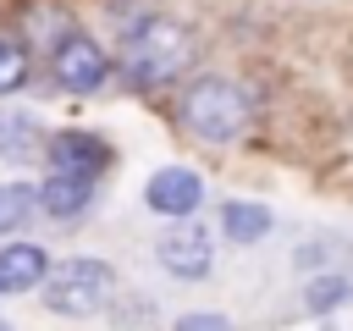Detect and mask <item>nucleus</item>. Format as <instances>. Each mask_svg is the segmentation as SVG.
<instances>
[{"label": "nucleus", "mask_w": 353, "mask_h": 331, "mask_svg": "<svg viewBox=\"0 0 353 331\" xmlns=\"http://www.w3.org/2000/svg\"><path fill=\"white\" fill-rule=\"evenodd\" d=\"M176 331H232V320L226 314H182Z\"/></svg>", "instance_id": "nucleus-15"}, {"label": "nucleus", "mask_w": 353, "mask_h": 331, "mask_svg": "<svg viewBox=\"0 0 353 331\" xmlns=\"http://www.w3.org/2000/svg\"><path fill=\"white\" fill-rule=\"evenodd\" d=\"M143 199H149L154 215H176V221H188V215L199 210V199H204V182H199V171H188V166H165V171L149 177Z\"/></svg>", "instance_id": "nucleus-5"}, {"label": "nucleus", "mask_w": 353, "mask_h": 331, "mask_svg": "<svg viewBox=\"0 0 353 331\" xmlns=\"http://www.w3.org/2000/svg\"><path fill=\"white\" fill-rule=\"evenodd\" d=\"M33 204H39V193H33L28 182H0V237L17 232V226L33 215Z\"/></svg>", "instance_id": "nucleus-10"}, {"label": "nucleus", "mask_w": 353, "mask_h": 331, "mask_svg": "<svg viewBox=\"0 0 353 331\" xmlns=\"http://www.w3.org/2000/svg\"><path fill=\"white\" fill-rule=\"evenodd\" d=\"M248 116H254V99H248V88L232 83V77H199V83L182 94V121H188L193 138L226 143V138H237V132L248 127Z\"/></svg>", "instance_id": "nucleus-1"}, {"label": "nucleus", "mask_w": 353, "mask_h": 331, "mask_svg": "<svg viewBox=\"0 0 353 331\" xmlns=\"http://www.w3.org/2000/svg\"><path fill=\"white\" fill-rule=\"evenodd\" d=\"M39 143V121L22 110H0V154H22Z\"/></svg>", "instance_id": "nucleus-12"}, {"label": "nucleus", "mask_w": 353, "mask_h": 331, "mask_svg": "<svg viewBox=\"0 0 353 331\" xmlns=\"http://www.w3.org/2000/svg\"><path fill=\"white\" fill-rule=\"evenodd\" d=\"M55 77H61L66 88L88 94V88H99V83L110 77V61H105V50H99L94 39H83V33H66V39L55 44Z\"/></svg>", "instance_id": "nucleus-4"}, {"label": "nucleus", "mask_w": 353, "mask_h": 331, "mask_svg": "<svg viewBox=\"0 0 353 331\" xmlns=\"http://www.w3.org/2000/svg\"><path fill=\"white\" fill-rule=\"evenodd\" d=\"M188 55H193L188 33H182L176 22H165V17H154V22H143L138 33H127L121 66H127L132 83H171V77L188 66Z\"/></svg>", "instance_id": "nucleus-2"}, {"label": "nucleus", "mask_w": 353, "mask_h": 331, "mask_svg": "<svg viewBox=\"0 0 353 331\" xmlns=\"http://www.w3.org/2000/svg\"><path fill=\"white\" fill-rule=\"evenodd\" d=\"M22 83H28V50L0 39V94H11V88H22Z\"/></svg>", "instance_id": "nucleus-13"}, {"label": "nucleus", "mask_w": 353, "mask_h": 331, "mask_svg": "<svg viewBox=\"0 0 353 331\" xmlns=\"http://www.w3.org/2000/svg\"><path fill=\"white\" fill-rule=\"evenodd\" d=\"M342 298H347V281H342V276H331V281H314V287H309V309H336Z\"/></svg>", "instance_id": "nucleus-14"}, {"label": "nucleus", "mask_w": 353, "mask_h": 331, "mask_svg": "<svg viewBox=\"0 0 353 331\" xmlns=\"http://www.w3.org/2000/svg\"><path fill=\"white\" fill-rule=\"evenodd\" d=\"M50 276V254L39 243H6L0 248V287L6 292H22V287H39Z\"/></svg>", "instance_id": "nucleus-8"}, {"label": "nucleus", "mask_w": 353, "mask_h": 331, "mask_svg": "<svg viewBox=\"0 0 353 331\" xmlns=\"http://www.w3.org/2000/svg\"><path fill=\"white\" fill-rule=\"evenodd\" d=\"M0 331H6V325H0Z\"/></svg>", "instance_id": "nucleus-16"}, {"label": "nucleus", "mask_w": 353, "mask_h": 331, "mask_svg": "<svg viewBox=\"0 0 353 331\" xmlns=\"http://www.w3.org/2000/svg\"><path fill=\"white\" fill-rule=\"evenodd\" d=\"M265 232H270V210H259V204H226V237L232 243H254Z\"/></svg>", "instance_id": "nucleus-11"}, {"label": "nucleus", "mask_w": 353, "mask_h": 331, "mask_svg": "<svg viewBox=\"0 0 353 331\" xmlns=\"http://www.w3.org/2000/svg\"><path fill=\"white\" fill-rule=\"evenodd\" d=\"M160 265L171 276H204L210 270V237H204V226L182 221L176 232H165L160 237Z\"/></svg>", "instance_id": "nucleus-7"}, {"label": "nucleus", "mask_w": 353, "mask_h": 331, "mask_svg": "<svg viewBox=\"0 0 353 331\" xmlns=\"http://www.w3.org/2000/svg\"><path fill=\"white\" fill-rule=\"evenodd\" d=\"M50 166L55 171H66V177H99L105 166H110V149L94 138V132H55L50 138Z\"/></svg>", "instance_id": "nucleus-6"}, {"label": "nucleus", "mask_w": 353, "mask_h": 331, "mask_svg": "<svg viewBox=\"0 0 353 331\" xmlns=\"http://www.w3.org/2000/svg\"><path fill=\"white\" fill-rule=\"evenodd\" d=\"M105 298H110V265H99V259H66L61 270L44 276V303L55 314L83 320V314H99Z\"/></svg>", "instance_id": "nucleus-3"}, {"label": "nucleus", "mask_w": 353, "mask_h": 331, "mask_svg": "<svg viewBox=\"0 0 353 331\" xmlns=\"http://www.w3.org/2000/svg\"><path fill=\"white\" fill-rule=\"evenodd\" d=\"M39 204H44V215H55V221L77 215V210L88 204V177H66V171H55V177L39 188Z\"/></svg>", "instance_id": "nucleus-9"}]
</instances>
